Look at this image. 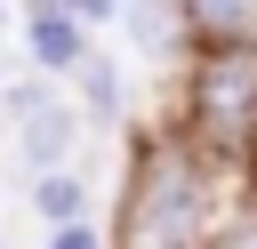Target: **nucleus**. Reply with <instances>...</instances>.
Returning a JSON list of instances; mask_svg holds the SVG:
<instances>
[{
	"label": "nucleus",
	"instance_id": "6e6552de",
	"mask_svg": "<svg viewBox=\"0 0 257 249\" xmlns=\"http://www.w3.org/2000/svg\"><path fill=\"white\" fill-rule=\"evenodd\" d=\"M72 80H80V120H96V129H112V120L128 112V88H120V56H104V48H88Z\"/></svg>",
	"mask_w": 257,
	"mask_h": 249
},
{
	"label": "nucleus",
	"instance_id": "7ed1b4c3",
	"mask_svg": "<svg viewBox=\"0 0 257 249\" xmlns=\"http://www.w3.org/2000/svg\"><path fill=\"white\" fill-rule=\"evenodd\" d=\"M8 112H16V153H24V169L32 177H48V169H64L72 161V145H80V104H64V96H48L40 80H16L8 88Z\"/></svg>",
	"mask_w": 257,
	"mask_h": 249
},
{
	"label": "nucleus",
	"instance_id": "9b49d317",
	"mask_svg": "<svg viewBox=\"0 0 257 249\" xmlns=\"http://www.w3.org/2000/svg\"><path fill=\"white\" fill-rule=\"evenodd\" d=\"M48 249H112V233H96V225H64V233H48Z\"/></svg>",
	"mask_w": 257,
	"mask_h": 249
},
{
	"label": "nucleus",
	"instance_id": "9d476101",
	"mask_svg": "<svg viewBox=\"0 0 257 249\" xmlns=\"http://www.w3.org/2000/svg\"><path fill=\"white\" fill-rule=\"evenodd\" d=\"M120 8H128V0H64V16H72L80 32H96V24H112Z\"/></svg>",
	"mask_w": 257,
	"mask_h": 249
},
{
	"label": "nucleus",
	"instance_id": "39448f33",
	"mask_svg": "<svg viewBox=\"0 0 257 249\" xmlns=\"http://www.w3.org/2000/svg\"><path fill=\"white\" fill-rule=\"evenodd\" d=\"M120 24H128V48L161 72V64H177V56H193V32H185V16H177V0H128L120 8Z\"/></svg>",
	"mask_w": 257,
	"mask_h": 249
},
{
	"label": "nucleus",
	"instance_id": "20e7f679",
	"mask_svg": "<svg viewBox=\"0 0 257 249\" xmlns=\"http://www.w3.org/2000/svg\"><path fill=\"white\" fill-rule=\"evenodd\" d=\"M16 16H24V56H32L40 72H80V56L96 48V40L64 16V0H24Z\"/></svg>",
	"mask_w": 257,
	"mask_h": 249
},
{
	"label": "nucleus",
	"instance_id": "423d86ee",
	"mask_svg": "<svg viewBox=\"0 0 257 249\" xmlns=\"http://www.w3.org/2000/svg\"><path fill=\"white\" fill-rule=\"evenodd\" d=\"M193 48H257V0H177Z\"/></svg>",
	"mask_w": 257,
	"mask_h": 249
},
{
	"label": "nucleus",
	"instance_id": "1a4fd4ad",
	"mask_svg": "<svg viewBox=\"0 0 257 249\" xmlns=\"http://www.w3.org/2000/svg\"><path fill=\"white\" fill-rule=\"evenodd\" d=\"M209 249H257V185H249V193L233 201V217H225V225L209 233Z\"/></svg>",
	"mask_w": 257,
	"mask_h": 249
},
{
	"label": "nucleus",
	"instance_id": "0eeeda50",
	"mask_svg": "<svg viewBox=\"0 0 257 249\" xmlns=\"http://www.w3.org/2000/svg\"><path fill=\"white\" fill-rule=\"evenodd\" d=\"M24 201H32V217H40L48 233H64V225H96V193H88L80 169H48V177H32Z\"/></svg>",
	"mask_w": 257,
	"mask_h": 249
},
{
	"label": "nucleus",
	"instance_id": "f03ea898",
	"mask_svg": "<svg viewBox=\"0 0 257 249\" xmlns=\"http://www.w3.org/2000/svg\"><path fill=\"white\" fill-rule=\"evenodd\" d=\"M177 129L201 153H217L225 169L257 177V48H193Z\"/></svg>",
	"mask_w": 257,
	"mask_h": 249
},
{
	"label": "nucleus",
	"instance_id": "f257e3e1",
	"mask_svg": "<svg viewBox=\"0 0 257 249\" xmlns=\"http://www.w3.org/2000/svg\"><path fill=\"white\" fill-rule=\"evenodd\" d=\"M257 177L225 169L217 153H201L185 129H153L128 153V185H120V217H112V249H209V233L233 217V201Z\"/></svg>",
	"mask_w": 257,
	"mask_h": 249
}]
</instances>
